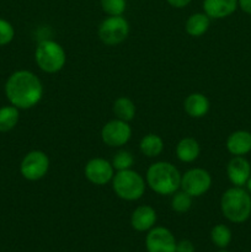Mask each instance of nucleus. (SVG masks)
Returning <instances> with one entry per match:
<instances>
[{
    "instance_id": "1",
    "label": "nucleus",
    "mask_w": 251,
    "mask_h": 252,
    "mask_svg": "<svg viewBox=\"0 0 251 252\" xmlns=\"http://www.w3.org/2000/svg\"><path fill=\"white\" fill-rule=\"evenodd\" d=\"M5 95L10 105L19 110H29L39 103L43 96V85L38 76L30 70H16L5 83Z\"/></svg>"
},
{
    "instance_id": "2",
    "label": "nucleus",
    "mask_w": 251,
    "mask_h": 252,
    "mask_svg": "<svg viewBox=\"0 0 251 252\" xmlns=\"http://www.w3.org/2000/svg\"><path fill=\"white\" fill-rule=\"evenodd\" d=\"M181 176L177 167L171 162L157 161L148 169L145 181L155 193L160 196H170L180 189Z\"/></svg>"
},
{
    "instance_id": "3",
    "label": "nucleus",
    "mask_w": 251,
    "mask_h": 252,
    "mask_svg": "<svg viewBox=\"0 0 251 252\" xmlns=\"http://www.w3.org/2000/svg\"><path fill=\"white\" fill-rule=\"evenodd\" d=\"M220 211L231 223H245L251 216V193L244 187H230L221 194Z\"/></svg>"
},
{
    "instance_id": "4",
    "label": "nucleus",
    "mask_w": 251,
    "mask_h": 252,
    "mask_svg": "<svg viewBox=\"0 0 251 252\" xmlns=\"http://www.w3.org/2000/svg\"><path fill=\"white\" fill-rule=\"evenodd\" d=\"M147 187V181L139 172L134 170L117 171L112 179L113 192L123 201H138L143 197Z\"/></svg>"
},
{
    "instance_id": "5",
    "label": "nucleus",
    "mask_w": 251,
    "mask_h": 252,
    "mask_svg": "<svg viewBox=\"0 0 251 252\" xmlns=\"http://www.w3.org/2000/svg\"><path fill=\"white\" fill-rule=\"evenodd\" d=\"M34 61L42 71L47 74H56L65 65L66 53L58 42L43 39L37 44Z\"/></svg>"
},
{
    "instance_id": "6",
    "label": "nucleus",
    "mask_w": 251,
    "mask_h": 252,
    "mask_svg": "<svg viewBox=\"0 0 251 252\" xmlns=\"http://www.w3.org/2000/svg\"><path fill=\"white\" fill-rule=\"evenodd\" d=\"M97 34L106 46H117L127 39L129 34V24L123 15L108 16L98 26Z\"/></svg>"
},
{
    "instance_id": "7",
    "label": "nucleus",
    "mask_w": 251,
    "mask_h": 252,
    "mask_svg": "<svg viewBox=\"0 0 251 252\" xmlns=\"http://www.w3.org/2000/svg\"><path fill=\"white\" fill-rule=\"evenodd\" d=\"M48 155L42 150H32L27 153L20 164V172L27 181H38L43 179L49 170Z\"/></svg>"
},
{
    "instance_id": "8",
    "label": "nucleus",
    "mask_w": 251,
    "mask_h": 252,
    "mask_svg": "<svg viewBox=\"0 0 251 252\" xmlns=\"http://www.w3.org/2000/svg\"><path fill=\"white\" fill-rule=\"evenodd\" d=\"M212 186V176L202 167H193L181 176L180 189L192 197H201L209 191Z\"/></svg>"
},
{
    "instance_id": "9",
    "label": "nucleus",
    "mask_w": 251,
    "mask_h": 252,
    "mask_svg": "<svg viewBox=\"0 0 251 252\" xmlns=\"http://www.w3.org/2000/svg\"><path fill=\"white\" fill-rule=\"evenodd\" d=\"M132 138V128L129 122L115 118L108 121L101 129V139L103 144L111 148H121Z\"/></svg>"
},
{
    "instance_id": "10",
    "label": "nucleus",
    "mask_w": 251,
    "mask_h": 252,
    "mask_svg": "<svg viewBox=\"0 0 251 252\" xmlns=\"http://www.w3.org/2000/svg\"><path fill=\"white\" fill-rule=\"evenodd\" d=\"M84 175L86 180L96 186H105V185L112 182L115 176V169L112 162L103 158H94L90 159L85 165Z\"/></svg>"
},
{
    "instance_id": "11",
    "label": "nucleus",
    "mask_w": 251,
    "mask_h": 252,
    "mask_svg": "<svg viewBox=\"0 0 251 252\" xmlns=\"http://www.w3.org/2000/svg\"><path fill=\"white\" fill-rule=\"evenodd\" d=\"M176 244L174 234L164 226L152 228L145 238L148 252H176Z\"/></svg>"
},
{
    "instance_id": "12",
    "label": "nucleus",
    "mask_w": 251,
    "mask_h": 252,
    "mask_svg": "<svg viewBox=\"0 0 251 252\" xmlns=\"http://www.w3.org/2000/svg\"><path fill=\"white\" fill-rule=\"evenodd\" d=\"M226 175L233 186L244 187L251 175V165L245 157H233L226 165Z\"/></svg>"
},
{
    "instance_id": "13",
    "label": "nucleus",
    "mask_w": 251,
    "mask_h": 252,
    "mask_svg": "<svg viewBox=\"0 0 251 252\" xmlns=\"http://www.w3.org/2000/svg\"><path fill=\"white\" fill-rule=\"evenodd\" d=\"M157 219V216L155 209L152 206L143 204L133 211L132 216H130V225L134 230L140 231V233L149 231L150 229L154 228Z\"/></svg>"
},
{
    "instance_id": "14",
    "label": "nucleus",
    "mask_w": 251,
    "mask_h": 252,
    "mask_svg": "<svg viewBox=\"0 0 251 252\" xmlns=\"http://www.w3.org/2000/svg\"><path fill=\"white\" fill-rule=\"evenodd\" d=\"M238 7V0H203V12L209 19H225L233 15Z\"/></svg>"
},
{
    "instance_id": "15",
    "label": "nucleus",
    "mask_w": 251,
    "mask_h": 252,
    "mask_svg": "<svg viewBox=\"0 0 251 252\" xmlns=\"http://www.w3.org/2000/svg\"><path fill=\"white\" fill-rule=\"evenodd\" d=\"M225 147L233 157H245L251 152V132L240 129L230 133Z\"/></svg>"
},
{
    "instance_id": "16",
    "label": "nucleus",
    "mask_w": 251,
    "mask_h": 252,
    "mask_svg": "<svg viewBox=\"0 0 251 252\" xmlns=\"http://www.w3.org/2000/svg\"><path fill=\"white\" fill-rule=\"evenodd\" d=\"M211 102L204 94L192 93L185 98L184 110L189 117L202 118L209 112Z\"/></svg>"
},
{
    "instance_id": "17",
    "label": "nucleus",
    "mask_w": 251,
    "mask_h": 252,
    "mask_svg": "<svg viewBox=\"0 0 251 252\" xmlns=\"http://www.w3.org/2000/svg\"><path fill=\"white\" fill-rule=\"evenodd\" d=\"M199 153H201L199 143L191 137L182 138L177 143L176 149H175L176 158L181 162H193L199 157Z\"/></svg>"
},
{
    "instance_id": "18",
    "label": "nucleus",
    "mask_w": 251,
    "mask_h": 252,
    "mask_svg": "<svg viewBox=\"0 0 251 252\" xmlns=\"http://www.w3.org/2000/svg\"><path fill=\"white\" fill-rule=\"evenodd\" d=\"M211 26V19L204 12H196L188 16L185 24V30L191 37H201L208 31Z\"/></svg>"
},
{
    "instance_id": "19",
    "label": "nucleus",
    "mask_w": 251,
    "mask_h": 252,
    "mask_svg": "<svg viewBox=\"0 0 251 252\" xmlns=\"http://www.w3.org/2000/svg\"><path fill=\"white\" fill-rule=\"evenodd\" d=\"M139 149L147 158H157L164 150V140L155 133H149L140 139Z\"/></svg>"
},
{
    "instance_id": "20",
    "label": "nucleus",
    "mask_w": 251,
    "mask_h": 252,
    "mask_svg": "<svg viewBox=\"0 0 251 252\" xmlns=\"http://www.w3.org/2000/svg\"><path fill=\"white\" fill-rule=\"evenodd\" d=\"M112 111L116 118L126 121V122H130L135 117L137 108H135L134 102L129 97L121 96V97L116 98L115 102H113Z\"/></svg>"
},
{
    "instance_id": "21",
    "label": "nucleus",
    "mask_w": 251,
    "mask_h": 252,
    "mask_svg": "<svg viewBox=\"0 0 251 252\" xmlns=\"http://www.w3.org/2000/svg\"><path fill=\"white\" fill-rule=\"evenodd\" d=\"M20 120L19 108L15 106H2L0 107V132L6 133L14 129Z\"/></svg>"
},
{
    "instance_id": "22",
    "label": "nucleus",
    "mask_w": 251,
    "mask_h": 252,
    "mask_svg": "<svg viewBox=\"0 0 251 252\" xmlns=\"http://www.w3.org/2000/svg\"><path fill=\"white\" fill-rule=\"evenodd\" d=\"M171 209L179 214L187 213L192 207V198L193 197L189 196L181 189L176 191L175 193L171 194Z\"/></svg>"
},
{
    "instance_id": "23",
    "label": "nucleus",
    "mask_w": 251,
    "mask_h": 252,
    "mask_svg": "<svg viewBox=\"0 0 251 252\" xmlns=\"http://www.w3.org/2000/svg\"><path fill=\"white\" fill-rule=\"evenodd\" d=\"M211 239L212 243L218 248H226L231 241V230L224 224H217L212 228Z\"/></svg>"
},
{
    "instance_id": "24",
    "label": "nucleus",
    "mask_w": 251,
    "mask_h": 252,
    "mask_svg": "<svg viewBox=\"0 0 251 252\" xmlns=\"http://www.w3.org/2000/svg\"><path fill=\"white\" fill-rule=\"evenodd\" d=\"M111 162L116 171H123V170L132 169L133 164H134V158L127 150H120L116 153Z\"/></svg>"
},
{
    "instance_id": "25",
    "label": "nucleus",
    "mask_w": 251,
    "mask_h": 252,
    "mask_svg": "<svg viewBox=\"0 0 251 252\" xmlns=\"http://www.w3.org/2000/svg\"><path fill=\"white\" fill-rule=\"evenodd\" d=\"M100 4L108 16H121L127 9V0H100Z\"/></svg>"
},
{
    "instance_id": "26",
    "label": "nucleus",
    "mask_w": 251,
    "mask_h": 252,
    "mask_svg": "<svg viewBox=\"0 0 251 252\" xmlns=\"http://www.w3.org/2000/svg\"><path fill=\"white\" fill-rule=\"evenodd\" d=\"M15 30L14 26L7 20L0 17V47L6 46L14 39Z\"/></svg>"
},
{
    "instance_id": "27",
    "label": "nucleus",
    "mask_w": 251,
    "mask_h": 252,
    "mask_svg": "<svg viewBox=\"0 0 251 252\" xmlns=\"http://www.w3.org/2000/svg\"><path fill=\"white\" fill-rule=\"evenodd\" d=\"M176 252H194V245L189 240H181L176 244Z\"/></svg>"
},
{
    "instance_id": "28",
    "label": "nucleus",
    "mask_w": 251,
    "mask_h": 252,
    "mask_svg": "<svg viewBox=\"0 0 251 252\" xmlns=\"http://www.w3.org/2000/svg\"><path fill=\"white\" fill-rule=\"evenodd\" d=\"M166 1L170 6L175 7V9H182V7L187 6L192 0H166Z\"/></svg>"
},
{
    "instance_id": "29",
    "label": "nucleus",
    "mask_w": 251,
    "mask_h": 252,
    "mask_svg": "<svg viewBox=\"0 0 251 252\" xmlns=\"http://www.w3.org/2000/svg\"><path fill=\"white\" fill-rule=\"evenodd\" d=\"M238 5L245 14L251 15V0H238Z\"/></svg>"
},
{
    "instance_id": "30",
    "label": "nucleus",
    "mask_w": 251,
    "mask_h": 252,
    "mask_svg": "<svg viewBox=\"0 0 251 252\" xmlns=\"http://www.w3.org/2000/svg\"><path fill=\"white\" fill-rule=\"evenodd\" d=\"M245 186H246V189H248V191L251 193V175H250V177H249V180H248V182H246Z\"/></svg>"
},
{
    "instance_id": "31",
    "label": "nucleus",
    "mask_w": 251,
    "mask_h": 252,
    "mask_svg": "<svg viewBox=\"0 0 251 252\" xmlns=\"http://www.w3.org/2000/svg\"><path fill=\"white\" fill-rule=\"evenodd\" d=\"M219 252H229V251H219Z\"/></svg>"
}]
</instances>
